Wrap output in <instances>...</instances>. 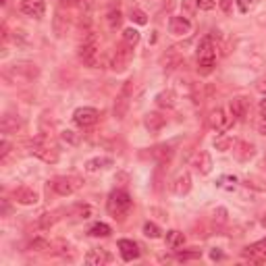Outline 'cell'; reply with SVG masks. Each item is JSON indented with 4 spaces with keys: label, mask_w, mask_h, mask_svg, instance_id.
Segmentation results:
<instances>
[{
    "label": "cell",
    "mask_w": 266,
    "mask_h": 266,
    "mask_svg": "<svg viewBox=\"0 0 266 266\" xmlns=\"http://www.w3.org/2000/svg\"><path fill=\"white\" fill-rule=\"evenodd\" d=\"M29 152L33 156H38L40 160H44V162H52L54 164L58 160V150H56L54 142L50 138H46V136L33 138L31 144H29Z\"/></svg>",
    "instance_id": "cell-1"
},
{
    "label": "cell",
    "mask_w": 266,
    "mask_h": 266,
    "mask_svg": "<svg viewBox=\"0 0 266 266\" xmlns=\"http://www.w3.org/2000/svg\"><path fill=\"white\" fill-rule=\"evenodd\" d=\"M98 58H100V46H98V38L94 31H85V36L79 44V60L85 64V66H96L98 64Z\"/></svg>",
    "instance_id": "cell-2"
},
{
    "label": "cell",
    "mask_w": 266,
    "mask_h": 266,
    "mask_svg": "<svg viewBox=\"0 0 266 266\" xmlns=\"http://www.w3.org/2000/svg\"><path fill=\"white\" fill-rule=\"evenodd\" d=\"M106 206H108V212H110L115 218H125V214H127V212L131 210V206H133V199H131V195H129L127 191L115 189V191L108 195Z\"/></svg>",
    "instance_id": "cell-3"
},
{
    "label": "cell",
    "mask_w": 266,
    "mask_h": 266,
    "mask_svg": "<svg viewBox=\"0 0 266 266\" xmlns=\"http://www.w3.org/2000/svg\"><path fill=\"white\" fill-rule=\"evenodd\" d=\"M214 62H216V44L208 36V38H204L202 42H199V46H197V64L202 66L204 71H210L212 66H214Z\"/></svg>",
    "instance_id": "cell-4"
},
{
    "label": "cell",
    "mask_w": 266,
    "mask_h": 266,
    "mask_svg": "<svg viewBox=\"0 0 266 266\" xmlns=\"http://www.w3.org/2000/svg\"><path fill=\"white\" fill-rule=\"evenodd\" d=\"M129 60H131V46H127V44L123 42V44L117 46V48L113 50V54H110V69L117 71V73H121V71L127 69Z\"/></svg>",
    "instance_id": "cell-5"
},
{
    "label": "cell",
    "mask_w": 266,
    "mask_h": 266,
    "mask_svg": "<svg viewBox=\"0 0 266 266\" xmlns=\"http://www.w3.org/2000/svg\"><path fill=\"white\" fill-rule=\"evenodd\" d=\"M81 183L83 181L79 177H56L52 181V189L58 195H71V193H75L81 187Z\"/></svg>",
    "instance_id": "cell-6"
},
{
    "label": "cell",
    "mask_w": 266,
    "mask_h": 266,
    "mask_svg": "<svg viewBox=\"0 0 266 266\" xmlns=\"http://www.w3.org/2000/svg\"><path fill=\"white\" fill-rule=\"evenodd\" d=\"M233 115L231 113H227L225 108H216V110H212V115H210V127L214 129V131H218V133H225V131H229L231 127H233Z\"/></svg>",
    "instance_id": "cell-7"
},
{
    "label": "cell",
    "mask_w": 266,
    "mask_h": 266,
    "mask_svg": "<svg viewBox=\"0 0 266 266\" xmlns=\"http://www.w3.org/2000/svg\"><path fill=\"white\" fill-rule=\"evenodd\" d=\"M98 110L96 108H92V106H81V108H77L75 110V115H73V121H75V125L77 127H81V129H87V127H92V125H96L98 123Z\"/></svg>",
    "instance_id": "cell-8"
},
{
    "label": "cell",
    "mask_w": 266,
    "mask_h": 266,
    "mask_svg": "<svg viewBox=\"0 0 266 266\" xmlns=\"http://www.w3.org/2000/svg\"><path fill=\"white\" fill-rule=\"evenodd\" d=\"M243 258L250 260V262H256V264L266 262V239L248 246V248L243 250Z\"/></svg>",
    "instance_id": "cell-9"
},
{
    "label": "cell",
    "mask_w": 266,
    "mask_h": 266,
    "mask_svg": "<svg viewBox=\"0 0 266 266\" xmlns=\"http://www.w3.org/2000/svg\"><path fill=\"white\" fill-rule=\"evenodd\" d=\"M131 87H133V81H125L121 94H119V100L115 102V117L117 119H123L127 108H129V98H131Z\"/></svg>",
    "instance_id": "cell-10"
},
{
    "label": "cell",
    "mask_w": 266,
    "mask_h": 266,
    "mask_svg": "<svg viewBox=\"0 0 266 266\" xmlns=\"http://www.w3.org/2000/svg\"><path fill=\"white\" fill-rule=\"evenodd\" d=\"M229 108H231V115H233V119H235V121H246V117L250 113V102H248V98H243V96H235L231 100Z\"/></svg>",
    "instance_id": "cell-11"
},
{
    "label": "cell",
    "mask_w": 266,
    "mask_h": 266,
    "mask_svg": "<svg viewBox=\"0 0 266 266\" xmlns=\"http://www.w3.org/2000/svg\"><path fill=\"white\" fill-rule=\"evenodd\" d=\"M21 13L33 19H40L46 13V3L44 0H21Z\"/></svg>",
    "instance_id": "cell-12"
},
{
    "label": "cell",
    "mask_w": 266,
    "mask_h": 266,
    "mask_svg": "<svg viewBox=\"0 0 266 266\" xmlns=\"http://www.w3.org/2000/svg\"><path fill=\"white\" fill-rule=\"evenodd\" d=\"M119 252H121V258L125 262H133V260L140 258V248H138L136 241H131V239H121L119 241Z\"/></svg>",
    "instance_id": "cell-13"
},
{
    "label": "cell",
    "mask_w": 266,
    "mask_h": 266,
    "mask_svg": "<svg viewBox=\"0 0 266 266\" xmlns=\"http://www.w3.org/2000/svg\"><path fill=\"white\" fill-rule=\"evenodd\" d=\"M169 29H171L173 36H187V33L191 31V21L187 17H171Z\"/></svg>",
    "instance_id": "cell-14"
},
{
    "label": "cell",
    "mask_w": 266,
    "mask_h": 266,
    "mask_svg": "<svg viewBox=\"0 0 266 266\" xmlns=\"http://www.w3.org/2000/svg\"><path fill=\"white\" fill-rule=\"evenodd\" d=\"M191 164L195 166V171L197 173H202V175H208L212 171V158L208 152H197L191 160Z\"/></svg>",
    "instance_id": "cell-15"
},
{
    "label": "cell",
    "mask_w": 266,
    "mask_h": 266,
    "mask_svg": "<svg viewBox=\"0 0 266 266\" xmlns=\"http://www.w3.org/2000/svg\"><path fill=\"white\" fill-rule=\"evenodd\" d=\"M15 199H17V202L19 204H23V206H31V204H36L38 202V193L36 191H33L31 187H19V189H15Z\"/></svg>",
    "instance_id": "cell-16"
},
{
    "label": "cell",
    "mask_w": 266,
    "mask_h": 266,
    "mask_svg": "<svg viewBox=\"0 0 266 266\" xmlns=\"http://www.w3.org/2000/svg\"><path fill=\"white\" fill-rule=\"evenodd\" d=\"M189 189H191V175H189L187 171H183V173H179V175L175 177V181H173V191H175L177 195H185V193H189Z\"/></svg>",
    "instance_id": "cell-17"
},
{
    "label": "cell",
    "mask_w": 266,
    "mask_h": 266,
    "mask_svg": "<svg viewBox=\"0 0 266 266\" xmlns=\"http://www.w3.org/2000/svg\"><path fill=\"white\" fill-rule=\"evenodd\" d=\"M110 260H113L110 254H106L104 250H90L85 254V264L90 266H102V264H108Z\"/></svg>",
    "instance_id": "cell-18"
},
{
    "label": "cell",
    "mask_w": 266,
    "mask_h": 266,
    "mask_svg": "<svg viewBox=\"0 0 266 266\" xmlns=\"http://www.w3.org/2000/svg\"><path fill=\"white\" fill-rule=\"evenodd\" d=\"M144 125H146V129L150 133H156V131H160L166 125V119L160 113H148L146 119H144Z\"/></svg>",
    "instance_id": "cell-19"
},
{
    "label": "cell",
    "mask_w": 266,
    "mask_h": 266,
    "mask_svg": "<svg viewBox=\"0 0 266 266\" xmlns=\"http://www.w3.org/2000/svg\"><path fill=\"white\" fill-rule=\"evenodd\" d=\"M113 164V158H106V156H96V158H90L85 162V171L87 173H98V171H102L106 169V166Z\"/></svg>",
    "instance_id": "cell-20"
},
{
    "label": "cell",
    "mask_w": 266,
    "mask_h": 266,
    "mask_svg": "<svg viewBox=\"0 0 266 266\" xmlns=\"http://www.w3.org/2000/svg\"><path fill=\"white\" fill-rule=\"evenodd\" d=\"M19 127H21L19 117H17V115H11V113H7V115L3 117V121H0V129H3V133H15Z\"/></svg>",
    "instance_id": "cell-21"
},
{
    "label": "cell",
    "mask_w": 266,
    "mask_h": 266,
    "mask_svg": "<svg viewBox=\"0 0 266 266\" xmlns=\"http://www.w3.org/2000/svg\"><path fill=\"white\" fill-rule=\"evenodd\" d=\"M185 243V235H183V233L181 231H169V233H166V246H169V248H181Z\"/></svg>",
    "instance_id": "cell-22"
},
{
    "label": "cell",
    "mask_w": 266,
    "mask_h": 266,
    "mask_svg": "<svg viewBox=\"0 0 266 266\" xmlns=\"http://www.w3.org/2000/svg\"><path fill=\"white\" fill-rule=\"evenodd\" d=\"M140 31L138 29H133V27H127L125 31H123V42L127 44V46H131V48H136L138 44H140Z\"/></svg>",
    "instance_id": "cell-23"
},
{
    "label": "cell",
    "mask_w": 266,
    "mask_h": 266,
    "mask_svg": "<svg viewBox=\"0 0 266 266\" xmlns=\"http://www.w3.org/2000/svg\"><path fill=\"white\" fill-rule=\"evenodd\" d=\"M90 235L92 237H108L110 235V233H113V229L106 225V223H96V225H92L90 227Z\"/></svg>",
    "instance_id": "cell-24"
},
{
    "label": "cell",
    "mask_w": 266,
    "mask_h": 266,
    "mask_svg": "<svg viewBox=\"0 0 266 266\" xmlns=\"http://www.w3.org/2000/svg\"><path fill=\"white\" fill-rule=\"evenodd\" d=\"M156 104H158L160 108H173V106H175V96H173L171 92H160V94L156 96Z\"/></svg>",
    "instance_id": "cell-25"
},
{
    "label": "cell",
    "mask_w": 266,
    "mask_h": 266,
    "mask_svg": "<svg viewBox=\"0 0 266 266\" xmlns=\"http://www.w3.org/2000/svg\"><path fill=\"white\" fill-rule=\"evenodd\" d=\"M121 21H123V15H121L119 9H115V11H110V13L106 15V23H108L110 29H119V27H121Z\"/></svg>",
    "instance_id": "cell-26"
},
{
    "label": "cell",
    "mask_w": 266,
    "mask_h": 266,
    "mask_svg": "<svg viewBox=\"0 0 266 266\" xmlns=\"http://www.w3.org/2000/svg\"><path fill=\"white\" fill-rule=\"evenodd\" d=\"M60 140L64 142V144H69V146H77L79 144V136L75 131H71V129H64L62 133H60Z\"/></svg>",
    "instance_id": "cell-27"
},
{
    "label": "cell",
    "mask_w": 266,
    "mask_h": 266,
    "mask_svg": "<svg viewBox=\"0 0 266 266\" xmlns=\"http://www.w3.org/2000/svg\"><path fill=\"white\" fill-rule=\"evenodd\" d=\"M144 235L150 237V239H158V237H160V229H158V225L146 223V225H144Z\"/></svg>",
    "instance_id": "cell-28"
},
{
    "label": "cell",
    "mask_w": 266,
    "mask_h": 266,
    "mask_svg": "<svg viewBox=\"0 0 266 266\" xmlns=\"http://www.w3.org/2000/svg\"><path fill=\"white\" fill-rule=\"evenodd\" d=\"M131 21L138 23V25H146L148 23V15L140 9H131Z\"/></svg>",
    "instance_id": "cell-29"
},
{
    "label": "cell",
    "mask_w": 266,
    "mask_h": 266,
    "mask_svg": "<svg viewBox=\"0 0 266 266\" xmlns=\"http://www.w3.org/2000/svg\"><path fill=\"white\" fill-rule=\"evenodd\" d=\"M256 5H258V0H237V7L241 13H250L252 9H256Z\"/></svg>",
    "instance_id": "cell-30"
},
{
    "label": "cell",
    "mask_w": 266,
    "mask_h": 266,
    "mask_svg": "<svg viewBox=\"0 0 266 266\" xmlns=\"http://www.w3.org/2000/svg\"><path fill=\"white\" fill-rule=\"evenodd\" d=\"M199 256H202V252H199V250H189V252H181L177 258L183 260V262H187V260H197Z\"/></svg>",
    "instance_id": "cell-31"
},
{
    "label": "cell",
    "mask_w": 266,
    "mask_h": 266,
    "mask_svg": "<svg viewBox=\"0 0 266 266\" xmlns=\"http://www.w3.org/2000/svg\"><path fill=\"white\" fill-rule=\"evenodd\" d=\"M195 7L199 11H212L216 7V0H195Z\"/></svg>",
    "instance_id": "cell-32"
},
{
    "label": "cell",
    "mask_w": 266,
    "mask_h": 266,
    "mask_svg": "<svg viewBox=\"0 0 266 266\" xmlns=\"http://www.w3.org/2000/svg\"><path fill=\"white\" fill-rule=\"evenodd\" d=\"M231 144H233V142H231L229 138H225V136H223V138H216V140H214V146H216V150H220V152L229 150V148H231Z\"/></svg>",
    "instance_id": "cell-33"
},
{
    "label": "cell",
    "mask_w": 266,
    "mask_h": 266,
    "mask_svg": "<svg viewBox=\"0 0 266 266\" xmlns=\"http://www.w3.org/2000/svg\"><path fill=\"white\" fill-rule=\"evenodd\" d=\"M239 148L243 150V152L239 154V158H241V160H246V158H250V156L254 154V146H252V144H246V142H241V144H239Z\"/></svg>",
    "instance_id": "cell-34"
},
{
    "label": "cell",
    "mask_w": 266,
    "mask_h": 266,
    "mask_svg": "<svg viewBox=\"0 0 266 266\" xmlns=\"http://www.w3.org/2000/svg\"><path fill=\"white\" fill-rule=\"evenodd\" d=\"M29 250H38V252L48 250V241H46V239H33V241L29 243Z\"/></svg>",
    "instance_id": "cell-35"
},
{
    "label": "cell",
    "mask_w": 266,
    "mask_h": 266,
    "mask_svg": "<svg viewBox=\"0 0 266 266\" xmlns=\"http://www.w3.org/2000/svg\"><path fill=\"white\" fill-rule=\"evenodd\" d=\"M75 212H77V216H79V218H90V216H92V206H87V204L77 206V208H75Z\"/></svg>",
    "instance_id": "cell-36"
},
{
    "label": "cell",
    "mask_w": 266,
    "mask_h": 266,
    "mask_svg": "<svg viewBox=\"0 0 266 266\" xmlns=\"http://www.w3.org/2000/svg\"><path fill=\"white\" fill-rule=\"evenodd\" d=\"M9 152H11V144L7 140H3L0 142V160H5L9 156Z\"/></svg>",
    "instance_id": "cell-37"
},
{
    "label": "cell",
    "mask_w": 266,
    "mask_h": 266,
    "mask_svg": "<svg viewBox=\"0 0 266 266\" xmlns=\"http://www.w3.org/2000/svg\"><path fill=\"white\" fill-rule=\"evenodd\" d=\"M73 3H75L79 9H83V11H90V9H92V0H73Z\"/></svg>",
    "instance_id": "cell-38"
},
{
    "label": "cell",
    "mask_w": 266,
    "mask_h": 266,
    "mask_svg": "<svg viewBox=\"0 0 266 266\" xmlns=\"http://www.w3.org/2000/svg\"><path fill=\"white\" fill-rule=\"evenodd\" d=\"M231 5H233V0H220V9H223V13H229V11H231Z\"/></svg>",
    "instance_id": "cell-39"
},
{
    "label": "cell",
    "mask_w": 266,
    "mask_h": 266,
    "mask_svg": "<svg viewBox=\"0 0 266 266\" xmlns=\"http://www.w3.org/2000/svg\"><path fill=\"white\" fill-rule=\"evenodd\" d=\"M214 214H218V220H220V223H225V220H227V210H225V208H218Z\"/></svg>",
    "instance_id": "cell-40"
},
{
    "label": "cell",
    "mask_w": 266,
    "mask_h": 266,
    "mask_svg": "<svg viewBox=\"0 0 266 266\" xmlns=\"http://www.w3.org/2000/svg\"><path fill=\"white\" fill-rule=\"evenodd\" d=\"M210 258H212V260H223V252H220V250H212V252H210Z\"/></svg>",
    "instance_id": "cell-41"
},
{
    "label": "cell",
    "mask_w": 266,
    "mask_h": 266,
    "mask_svg": "<svg viewBox=\"0 0 266 266\" xmlns=\"http://www.w3.org/2000/svg\"><path fill=\"white\" fill-rule=\"evenodd\" d=\"M260 115H262V119H266V98L260 102Z\"/></svg>",
    "instance_id": "cell-42"
},
{
    "label": "cell",
    "mask_w": 266,
    "mask_h": 266,
    "mask_svg": "<svg viewBox=\"0 0 266 266\" xmlns=\"http://www.w3.org/2000/svg\"><path fill=\"white\" fill-rule=\"evenodd\" d=\"M183 7H185V11H187V17H191L193 9H191V5H189V0H183Z\"/></svg>",
    "instance_id": "cell-43"
},
{
    "label": "cell",
    "mask_w": 266,
    "mask_h": 266,
    "mask_svg": "<svg viewBox=\"0 0 266 266\" xmlns=\"http://www.w3.org/2000/svg\"><path fill=\"white\" fill-rule=\"evenodd\" d=\"M258 131L262 133V136H266V119H264V121H262V123L258 125Z\"/></svg>",
    "instance_id": "cell-44"
},
{
    "label": "cell",
    "mask_w": 266,
    "mask_h": 266,
    "mask_svg": "<svg viewBox=\"0 0 266 266\" xmlns=\"http://www.w3.org/2000/svg\"><path fill=\"white\" fill-rule=\"evenodd\" d=\"M58 3H62V5H64V3H73V0H58Z\"/></svg>",
    "instance_id": "cell-45"
},
{
    "label": "cell",
    "mask_w": 266,
    "mask_h": 266,
    "mask_svg": "<svg viewBox=\"0 0 266 266\" xmlns=\"http://www.w3.org/2000/svg\"><path fill=\"white\" fill-rule=\"evenodd\" d=\"M0 3H3V5H7V3H9V0H0Z\"/></svg>",
    "instance_id": "cell-46"
}]
</instances>
